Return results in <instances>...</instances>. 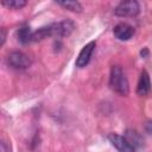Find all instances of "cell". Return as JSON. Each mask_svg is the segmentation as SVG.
Listing matches in <instances>:
<instances>
[{
	"mask_svg": "<svg viewBox=\"0 0 152 152\" xmlns=\"http://www.w3.org/2000/svg\"><path fill=\"white\" fill-rule=\"evenodd\" d=\"M109 86L115 93H118L121 96H127L128 93H129L128 80H127L122 69L119 65H113L110 68Z\"/></svg>",
	"mask_w": 152,
	"mask_h": 152,
	"instance_id": "obj_1",
	"label": "cell"
},
{
	"mask_svg": "<svg viewBox=\"0 0 152 152\" xmlns=\"http://www.w3.org/2000/svg\"><path fill=\"white\" fill-rule=\"evenodd\" d=\"M75 28V24L70 20H63L58 23H53L46 26L49 37L56 36V37H68Z\"/></svg>",
	"mask_w": 152,
	"mask_h": 152,
	"instance_id": "obj_2",
	"label": "cell"
},
{
	"mask_svg": "<svg viewBox=\"0 0 152 152\" xmlns=\"http://www.w3.org/2000/svg\"><path fill=\"white\" fill-rule=\"evenodd\" d=\"M140 11V5L135 0L121 1L114 10V13L118 17H135Z\"/></svg>",
	"mask_w": 152,
	"mask_h": 152,
	"instance_id": "obj_3",
	"label": "cell"
},
{
	"mask_svg": "<svg viewBox=\"0 0 152 152\" xmlns=\"http://www.w3.org/2000/svg\"><path fill=\"white\" fill-rule=\"evenodd\" d=\"M7 62H8L10 66H12L14 69H20V70L27 69L32 63L31 58L26 53H24L21 51H12V52H10V55L7 57Z\"/></svg>",
	"mask_w": 152,
	"mask_h": 152,
	"instance_id": "obj_4",
	"label": "cell"
},
{
	"mask_svg": "<svg viewBox=\"0 0 152 152\" xmlns=\"http://www.w3.org/2000/svg\"><path fill=\"white\" fill-rule=\"evenodd\" d=\"M108 140L119 152H135V147L122 135L110 133L108 134Z\"/></svg>",
	"mask_w": 152,
	"mask_h": 152,
	"instance_id": "obj_5",
	"label": "cell"
},
{
	"mask_svg": "<svg viewBox=\"0 0 152 152\" xmlns=\"http://www.w3.org/2000/svg\"><path fill=\"white\" fill-rule=\"evenodd\" d=\"M95 46H96V42L91 40V42H89L88 44H86L81 49V51H80V53H78V56L76 58V66L83 68L89 63L90 57H91V55H93V52L95 50Z\"/></svg>",
	"mask_w": 152,
	"mask_h": 152,
	"instance_id": "obj_6",
	"label": "cell"
},
{
	"mask_svg": "<svg viewBox=\"0 0 152 152\" xmlns=\"http://www.w3.org/2000/svg\"><path fill=\"white\" fill-rule=\"evenodd\" d=\"M113 32H114V36L118 39H120V40H128L134 34V27L128 25V24H126V23H120V24H118L114 27Z\"/></svg>",
	"mask_w": 152,
	"mask_h": 152,
	"instance_id": "obj_7",
	"label": "cell"
},
{
	"mask_svg": "<svg viewBox=\"0 0 152 152\" xmlns=\"http://www.w3.org/2000/svg\"><path fill=\"white\" fill-rule=\"evenodd\" d=\"M151 89V81H150V76L148 72L146 70H142L138 81V86H137V94L138 95H146Z\"/></svg>",
	"mask_w": 152,
	"mask_h": 152,
	"instance_id": "obj_8",
	"label": "cell"
},
{
	"mask_svg": "<svg viewBox=\"0 0 152 152\" xmlns=\"http://www.w3.org/2000/svg\"><path fill=\"white\" fill-rule=\"evenodd\" d=\"M32 33L30 27L27 26H24V27H20L17 32V36H18V40L21 43V44H27L28 42L32 40Z\"/></svg>",
	"mask_w": 152,
	"mask_h": 152,
	"instance_id": "obj_9",
	"label": "cell"
},
{
	"mask_svg": "<svg viewBox=\"0 0 152 152\" xmlns=\"http://www.w3.org/2000/svg\"><path fill=\"white\" fill-rule=\"evenodd\" d=\"M125 138H126V139H127L134 147H137V146H141V145H142V138L140 137V134H139L137 131L128 129V131L126 132Z\"/></svg>",
	"mask_w": 152,
	"mask_h": 152,
	"instance_id": "obj_10",
	"label": "cell"
},
{
	"mask_svg": "<svg viewBox=\"0 0 152 152\" xmlns=\"http://www.w3.org/2000/svg\"><path fill=\"white\" fill-rule=\"evenodd\" d=\"M58 5L63 6L64 8L71 11V12H82V5L78 1H71V0H66V1H57Z\"/></svg>",
	"mask_w": 152,
	"mask_h": 152,
	"instance_id": "obj_11",
	"label": "cell"
},
{
	"mask_svg": "<svg viewBox=\"0 0 152 152\" xmlns=\"http://www.w3.org/2000/svg\"><path fill=\"white\" fill-rule=\"evenodd\" d=\"M1 4L6 7H8V8L19 10V8H21L26 5V1L25 0H2Z\"/></svg>",
	"mask_w": 152,
	"mask_h": 152,
	"instance_id": "obj_12",
	"label": "cell"
},
{
	"mask_svg": "<svg viewBox=\"0 0 152 152\" xmlns=\"http://www.w3.org/2000/svg\"><path fill=\"white\" fill-rule=\"evenodd\" d=\"M5 40H6V30L2 27V28L0 30V45H1V46L4 45Z\"/></svg>",
	"mask_w": 152,
	"mask_h": 152,
	"instance_id": "obj_13",
	"label": "cell"
},
{
	"mask_svg": "<svg viewBox=\"0 0 152 152\" xmlns=\"http://www.w3.org/2000/svg\"><path fill=\"white\" fill-rule=\"evenodd\" d=\"M10 151H11V148L7 147V142L5 140H2L1 141V152H10Z\"/></svg>",
	"mask_w": 152,
	"mask_h": 152,
	"instance_id": "obj_14",
	"label": "cell"
}]
</instances>
